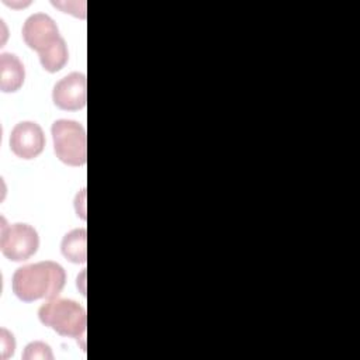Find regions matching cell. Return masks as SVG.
Masks as SVG:
<instances>
[{"label":"cell","instance_id":"1","mask_svg":"<svg viewBox=\"0 0 360 360\" xmlns=\"http://www.w3.org/2000/svg\"><path fill=\"white\" fill-rule=\"evenodd\" d=\"M66 284L65 269L52 260L18 267L11 280L13 292L25 302L58 297Z\"/></svg>","mask_w":360,"mask_h":360},{"label":"cell","instance_id":"2","mask_svg":"<svg viewBox=\"0 0 360 360\" xmlns=\"http://www.w3.org/2000/svg\"><path fill=\"white\" fill-rule=\"evenodd\" d=\"M42 325L51 328L60 336L80 338L86 332V309L76 301L68 298H51L38 309Z\"/></svg>","mask_w":360,"mask_h":360},{"label":"cell","instance_id":"3","mask_svg":"<svg viewBox=\"0 0 360 360\" xmlns=\"http://www.w3.org/2000/svg\"><path fill=\"white\" fill-rule=\"evenodd\" d=\"M56 158L68 166H83L87 160L86 129L73 120H58L51 127Z\"/></svg>","mask_w":360,"mask_h":360},{"label":"cell","instance_id":"4","mask_svg":"<svg viewBox=\"0 0 360 360\" xmlns=\"http://www.w3.org/2000/svg\"><path fill=\"white\" fill-rule=\"evenodd\" d=\"M1 222L0 249L7 259L13 262H24L37 253L39 236L31 225L21 222L7 225L4 218Z\"/></svg>","mask_w":360,"mask_h":360},{"label":"cell","instance_id":"5","mask_svg":"<svg viewBox=\"0 0 360 360\" xmlns=\"http://www.w3.org/2000/svg\"><path fill=\"white\" fill-rule=\"evenodd\" d=\"M21 34L28 48L38 52V55L44 53L62 39L56 22L45 13L31 14L25 20Z\"/></svg>","mask_w":360,"mask_h":360},{"label":"cell","instance_id":"6","mask_svg":"<svg viewBox=\"0 0 360 360\" xmlns=\"http://www.w3.org/2000/svg\"><path fill=\"white\" fill-rule=\"evenodd\" d=\"M45 146L42 128L32 121L18 122L10 134V149L21 159L30 160L37 158Z\"/></svg>","mask_w":360,"mask_h":360},{"label":"cell","instance_id":"7","mask_svg":"<svg viewBox=\"0 0 360 360\" xmlns=\"http://www.w3.org/2000/svg\"><path fill=\"white\" fill-rule=\"evenodd\" d=\"M86 76L73 72L62 77L52 90V101L56 107L66 111H76L86 105L87 98Z\"/></svg>","mask_w":360,"mask_h":360},{"label":"cell","instance_id":"8","mask_svg":"<svg viewBox=\"0 0 360 360\" xmlns=\"http://www.w3.org/2000/svg\"><path fill=\"white\" fill-rule=\"evenodd\" d=\"M25 79V70L21 60L14 53L3 52L0 55V89L4 93L17 91Z\"/></svg>","mask_w":360,"mask_h":360},{"label":"cell","instance_id":"9","mask_svg":"<svg viewBox=\"0 0 360 360\" xmlns=\"http://www.w3.org/2000/svg\"><path fill=\"white\" fill-rule=\"evenodd\" d=\"M86 236L84 228L73 229L68 232L60 243L62 255L72 263H86Z\"/></svg>","mask_w":360,"mask_h":360},{"label":"cell","instance_id":"10","mask_svg":"<svg viewBox=\"0 0 360 360\" xmlns=\"http://www.w3.org/2000/svg\"><path fill=\"white\" fill-rule=\"evenodd\" d=\"M68 58H69L68 46L65 39L62 38L59 42H56L53 46H51L48 51L39 55V62L46 72L55 73V72H59L66 65Z\"/></svg>","mask_w":360,"mask_h":360},{"label":"cell","instance_id":"11","mask_svg":"<svg viewBox=\"0 0 360 360\" xmlns=\"http://www.w3.org/2000/svg\"><path fill=\"white\" fill-rule=\"evenodd\" d=\"M24 360H52L53 354L51 347L44 342H31L27 345L24 353Z\"/></svg>","mask_w":360,"mask_h":360},{"label":"cell","instance_id":"12","mask_svg":"<svg viewBox=\"0 0 360 360\" xmlns=\"http://www.w3.org/2000/svg\"><path fill=\"white\" fill-rule=\"evenodd\" d=\"M0 347H1V359L6 360L10 356L14 354L15 349V340L11 332H8L6 328L0 329Z\"/></svg>","mask_w":360,"mask_h":360}]
</instances>
